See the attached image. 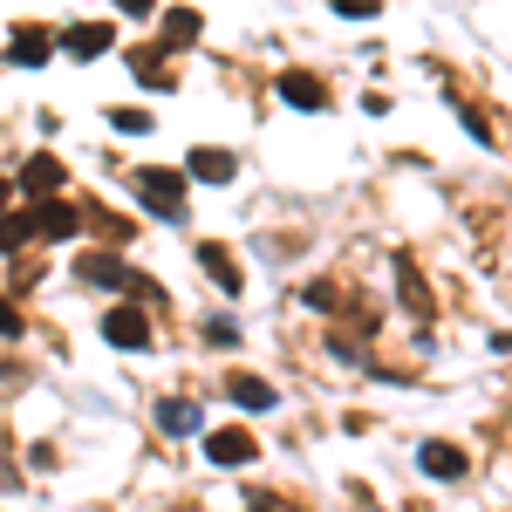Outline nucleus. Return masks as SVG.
Instances as JSON below:
<instances>
[{"mask_svg": "<svg viewBox=\"0 0 512 512\" xmlns=\"http://www.w3.org/2000/svg\"><path fill=\"white\" fill-rule=\"evenodd\" d=\"M55 185H62V164H55V158L28 164V192H55Z\"/></svg>", "mask_w": 512, "mask_h": 512, "instance_id": "obj_13", "label": "nucleus"}, {"mask_svg": "<svg viewBox=\"0 0 512 512\" xmlns=\"http://www.w3.org/2000/svg\"><path fill=\"white\" fill-rule=\"evenodd\" d=\"M82 280H103V287H130V274H123L117 260H82Z\"/></svg>", "mask_w": 512, "mask_h": 512, "instance_id": "obj_14", "label": "nucleus"}, {"mask_svg": "<svg viewBox=\"0 0 512 512\" xmlns=\"http://www.w3.org/2000/svg\"><path fill=\"white\" fill-rule=\"evenodd\" d=\"M226 396L246 410H274V383H260V376H226Z\"/></svg>", "mask_w": 512, "mask_h": 512, "instance_id": "obj_4", "label": "nucleus"}, {"mask_svg": "<svg viewBox=\"0 0 512 512\" xmlns=\"http://www.w3.org/2000/svg\"><path fill=\"white\" fill-rule=\"evenodd\" d=\"M164 41H171V48L198 41V14H192V7H171V14H164Z\"/></svg>", "mask_w": 512, "mask_h": 512, "instance_id": "obj_10", "label": "nucleus"}, {"mask_svg": "<svg viewBox=\"0 0 512 512\" xmlns=\"http://www.w3.org/2000/svg\"><path fill=\"white\" fill-rule=\"evenodd\" d=\"M280 96H287L294 110H321V82L315 76H280Z\"/></svg>", "mask_w": 512, "mask_h": 512, "instance_id": "obj_9", "label": "nucleus"}, {"mask_svg": "<svg viewBox=\"0 0 512 512\" xmlns=\"http://www.w3.org/2000/svg\"><path fill=\"white\" fill-rule=\"evenodd\" d=\"M192 178H212V185H226V178H233V158H226V151H192Z\"/></svg>", "mask_w": 512, "mask_h": 512, "instance_id": "obj_11", "label": "nucleus"}, {"mask_svg": "<svg viewBox=\"0 0 512 512\" xmlns=\"http://www.w3.org/2000/svg\"><path fill=\"white\" fill-rule=\"evenodd\" d=\"M14 62H21V69H41V62H48V41H41V35H21V41H14Z\"/></svg>", "mask_w": 512, "mask_h": 512, "instance_id": "obj_15", "label": "nucleus"}, {"mask_svg": "<svg viewBox=\"0 0 512 512\" xmlns=\"http://www.w3.org/2000/svg\"><path fill=\"white\" fill-rule=\"evenodd\" d=\"M205 458H212V465H253V437L246 431H212L205 437Z\"/></svg>", "mask_w": 512, "mask_h": 512, "instance_id": "obj_3", "label": "nucleus"}, {"mask_svg": "<svg viewBox=\"0 0 512 512\" xmlns=\"http://www.w3.org/2000/svg\"><path fill=\"white\" fill-rule=\"evenodd\" d=\"M0 335H21V315H14L7 301H0Z\"/></svg>", "mask_w": 512, "mask_h": 512, "instance_id": "obj_18", "label": "nucleus"}, {"mask_svg": "<svg viewBox=\"0 0 512 512\" xmlns=\"http://www.w3.org/2000/svg\"><path fill=\"white\" fill-rule=\"evenodd\" d=\"M103 335H110L117 349H144V342H151V321L137 315V308H110V315H103Z\"/></svg>", "mask_w": 512, "mask_h": 512, "instance_id": "obj_2", "label": "nucleus"}, {"mask_svg": "<svg viewBox=\"0 0 512 512\" xmlns=\"http://www.w3.org/2000/svg\"><path fill=\"white\" fill-rule=\"evenodd\" d=\"M0 198H7V185H0Z\"/></svg>", "mask_w": 512, "mask_h": 512, "instance_id": "obj_19", "label": "nucleus"}, {"mask_svg": "<svg viewBox=\"0 0 512 512\" xmlns=\"http://www.w3.org/2000/svg\"><path fill=\"white\" fill-rule=\"evenodd\" d=\"M69 55H76V62H89V55H103V48H110V28H103V21H82V28H69Z\"/></svg>", "mask_w": 512, "mask_h": 512, "instance_id": "obj_6", "label": "nucleus"}, {"mask_svg": "<svg viewBox=\"0 0 512 512\" xmlns=\"http://www.w3.org/2000/svg\"><path fill=\"white\" fill-rule=\"evenodd\" d=\"M158 417H164V431H178V437H192V431H198V410H192V403H178V396L164 403Z\"/></svg>", "mask_w": 512, "mask_h": 512, "instance_id": "obj_12", "label": "nucleus"}, {"mask_svg": "<svg viewBox=\"0 0 512 512\" xmlns=\"http://www.w3.org/2000/svg\"><path fill=\"white\" fill-rule=\"evenodd\" d=\"M335 7H342V14H355V21H362V14H376V0H335Z\"/></svg>", "mask_w": 512, "mask_h": 512, "instance_id": "obj_17", "label": "nucleus"}, {"mask_svg": "<svg viewBox=\"0 0 512 512\" xmlns=\"http://www.w3.org/2000/svg\"><path fill=\"white\" fill-rule=\"evenodd\" d=\"M110 123H117V130H130V137H144V130H151V117H144V110H110Z\"/></svg>", "mask_w": 512, "mask_h": 512, "instance_id": "obj_16", "label": "nucleus"}, {"mask_svg": "<svg viewBox=\"0 0 512 512\" xmlns=\"http://www.w3.org/2000/svg\"><path fill=\"white\" fill-rule=\"evenodd\" d=\"M28 226H41V233H55V239H62V233H76V205H62V198H41Z\"/></svg>", "mask_w": 512, "mask_h": 512, "instance_id": "obj_5", "label": "nucleus"}, {"mask_svg": "<svg viewBox=\"0 0 512 512\" xmlns=\"http://www.w3.org/2000/svg\"><path fill=\"white\" fill-rule=\"evenodd\" d=\"M198 267H205V274L219 280L226 294H239V267H233V260H226V246H198Z\"/></svg>", "mask_w": 512, "mask_h": 512, "instance_id": "obj_8", "label": "nucleus"}, {"mask_svg": "<svg viewBox=\"0 0 512 512\" xmlns=\"http://www.w3.org/2000/svg\"><path fill=\"white\" fill-rule=\"evenodd\" d=\"M424 472L431 478H465V451H458V444H424Z\"/></svg>", "mask_w": 512, "mask_h": 512, "instance_id": "obj_7", "label": "nucleus"}, {"mask_svg": "<svg viewBox=\"0 0 512 512\" xmlns=\"http://www.w3.org/2000/svg\"><path fill=\"white\" fill-rule=\"evenodd\" d=\"M130 185L144 192V205H151L158 219H185V178H178V171H137Z\"/></svg>", "mask_w": 512, "mask_h": 512, "instance_id": "obj_1", "label": "nucleus"}]
</instances>
